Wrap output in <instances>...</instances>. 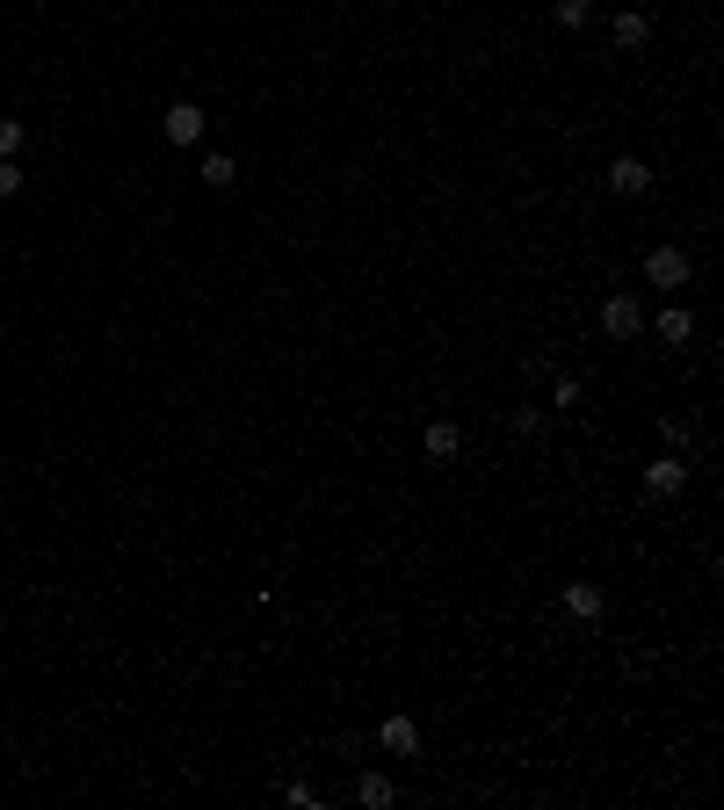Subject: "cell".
Wrapping results in <instances>:
<instances>
[{"label": "cell", "mask_w": 724, "mask_h": 810, "mask_svg": "<svg viewBox=\"0 0 724 810\" xmlns=\"http://www.w3.org/2000/svg\"><path fill=\"white\" fill-rule=\"evenodd\" d=\"M645 283L652 290H681L688 283V254H681V246H652V254H645Z\"/></svg>", "instance_id": "cell-1"}, {"label": "cell", "mask_w": 724, "mask_h": 810, "mask_svg": "<svg viewBox=\"0 0 724 810\" xmlns=\"http://www.w3.org/2000/svg\"><path fill=\"white\" fill-rule=\"evenodd\" d=\"M377 745H384L391 760H413V753H420V731H413V716H384V724H377Z\"/></svg>", "instance_id": "cell-2"}, {"label": "cell", "mask_w": 724, "mask_h": 810, "mask_svg": "<svg viewBox=\"0 0 724 810\" xmlns=\"http://www.w3.org/2000/svg\"><path fill=\"white\" fill-rule=\"evenodd\" d=\"M681 485H688V463H681V456H652V463H645V492L667 500V492H681Z\"/></svg>", "instance_id": "cell-3"}, {"label": "cell", "mask_w": 724, "mask_h": 810, "mask_svg": "<svg viewBox=\"0 0 724 810\" xmlns=\"http://www.w3.org/2000/svg\"><path fill=\"white\" fill-rule=\"evenodd\" d=\"M601 326H609V340H630V333L645 326V311L630 304V297H609V304H601Z\"/></svg>", "instance_id": "cell-4"}, {"label": "cell", "mask_w": 724, "mask_h": 810, "mask_svg": "<svg viewBox=\"0 0 724 810\" xmlns=\"http://www.w3.org/2000/svg\"><path fill=\"white\" fill-rule=\"evenodd\" d=\"M167 138H174V145H196V138H203V109H196V102H174V109H167Z\"/></svg>", "instance_id": "cell-5"}, {"label": "cell", "mask_w": 724, "mask_h": 810, "mask_svg": "<svg viewBox=\"0 0 724 810\" xmlns=\"http://www.w3.org/2000/svg\"><path fill=\"white\" fill-rule=\"evenodd\" d=\"M609 189H616V196H645V189H652V167H645V160H616V167H609Z\"/></svg>", "instance_id": "cell-6"}, {"label": "cell", "mask_w": 724, "mask_h": 810, "mask_svg": "<svg viewBox=\"0 0 724 810\" xmlns=\"http://www.w3.org/2000/svg\"><path fill=\"white\" fill-rule=\"evenodd\" d=\"M565 608L580 615V622H594V615H601V586H594V579H572V586H565Z\"/></svg>", "instance_id": "cell-7"}, {"label": "cell", "mask_w": 724, "mask_h": 810, "mask_svg": "<svg viewBox=\"0 0 724 810\" xmlns=\"http://www.w3.org/2000/svg\"><path fill=\"white\" fill-rule=\"evenodd\" d=\"M659 340H674V348H688V340H696V319H688L681 304H674V311H659Z\"/></svg>", "instance_id": "cell-8"}, {"label": "cell", "mask_w": 724, "mask_h": 810, "mask_svg": "<svg viewBox=\"0 0 724 810\" xmlns=\"http://www.w3.org/2000/svg\"><path fill=\"white\" fill-rule=\"evenodd\" d=\"M196 174H203V189H232V181H239V167H232V152H210V160H203Z\"/></svg>", "instance_id": "cell-9"}, {"label": "cell", "mask_w": 724, "mask_h": 810, "mask_svg": "<svg viewBox=\"0 0 724 810\" xmlns=\"http://www.w3.org/2000/svg\"><path fill=\"white\" fill-rule=\"evenodd\" d=\"M645 37H652V22H645L638 8H623V15H616V44H623V51H638Z\"/></svg>", "instance_id": "cell-10"}, {"label": "cell", "mask_w": 724, "mask_h": 810, "mask_svg": "<svg viewBox=\"0 0 724 810\" xmlns=\"http://www.w3.org/2000/svg\"><path fill=\"white\" fill-rule=\"evenodd\" d=\"M355 803L384 810V803H391V782H384V774H362V782H355Z\"/></svg>", "instance_id": "cell-11"}, {"label": "cell", "mask_w": 724, "mask_h": 810, "mask_svg": "<svg viewBox=\"0 0 724 810\" xmlns=\"http://www.w3.org/2000/svg\"><path fill=\"white\" fill-rule=\"evenodd\" d=\"M428 456H457V427H449V420L428 427Z\"/></svg>", "instance_id": "cell-12"}, {"label": "cell", "mask_w": 724, "mask_h": 810, "mask_svg": "<svg viewBox=\"0 0 724 810\" xmlns=\"http://www.w3.org/2000/svg\"><path fill=\"white\" fill-rule=\"evenodd\" d=\"M551 15H558V29H580V22H587V0H558Z\"/></svg>", "instance_id": "cell-13"}, {"label": "cell", "mask_w": 724, "mask_h": 810, "mask_svg": "<svg viewBox=\"0 0 724 810\" xmlns=\"http://www.w3.org/2000/svg\"><path fill=\"white\" fill-rule=\"evenodd\" d=\"M659 434H667V442L681 449V442H688V434H696V420H681V413H667V420H659Z\"/></svg>", "instance_id": "cell-14"}, {"label": "cell", "mask_w": 724, "mask_h": 810, "mask_svg": "<svg viewBox=\"0 0 724 810\" xmlns=\"http://www.w3.org/2000/svg\"><path fill=\"white\" fill-rule=\"evenodd\" d=\"M15 145H22V123H15V116H0V160H15Z\"/></svg>", "instance_id": "cell-15"}, {"label": "cell", "mask_w": 724, "mask_h": 810, "mask_svg": "<svg viewBox=\"0 0 724 810\" xmlns=\"http://www.w3.org/2000/svg\"><path fill=\"white\" fill-rule=\"evenodd\" d=\"M15 189H22V167H15V160H0V196H15Z\"/></svg>", "instance_id": "cell-16"}]
</instances>
